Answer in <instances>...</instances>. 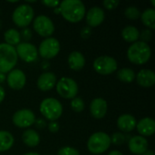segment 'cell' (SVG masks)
I'll use <instances>...</instances> for the list:
<instances>
[{"label":"cell","instance_id":"34","mask_svg":"<svg viewBox=\"0 0 155 155\" xmlns=\"http://www.w3.org/2000/svg\"><path fill=\"white\" fill-rule=\"evenodd\" d=\"M20 36H21V38H23L25 40L24 42H28L32 38V36H33V34H32L31 29L30 28H27V27L22 29V31L20 33Z\"/></svg>","mask_w":155,"mask_h":155},{"label":"cell","instance_id":"10","mask_svg":"<svg viewBox=\"0 0 155 155\" xmlns=\"http://www.w3.org/2000/svg\"><path fill=\"white\" fill-rule=\"evenodd\" d=\"M37 51L40 56L44 59H52L58 54L60 51V43L54 37L45 38L41 42Z\"/></svg>","mask_w":155,"mask_h":155},{"label":"cell","instance_id":"36","mask_svg":"<svg viewBox=\"0 0 155 155\" xmlns=\"http://www.w3.org/2000/svg\"><path fill=\"white\" fill-rule=\"evenodd\" d=\"M48 130H49V132L50 133H53V134H55V133H57L58 131H59V128H60V126H59V124L56 122V121H53V122H50L49 124H48Z\"/></svg>","mask_w":155,"mask_h":155},{"label":"cell","instance_id":"14","mask_svg":"<svg viewBox=\"0 0 155 155\" xmlns=\"http://www.w3.org/2000/svg\"><path fill=\"white\" fill-rule=\"evenodd\" d=\"M148 141L141 135L133 136L128 142V148L133 154L143 155L148 151Z\"/></svg>","mask_w":155,"mask_h":155},{"label":"cell","instance_id":"23","mask_svg":"<svg viewBox=\"0 0 155 155\" xmlns=\"http://www.w3.org/2000/svg\"><path fill=\"white\" fill-rule=\"evenodd\" d=\"M140 36V31L134 25H127L122 30V37L125 42L135 43Z\"/></svg>","mask_w":155,"mask_h":155},{"label":"cell","instance_id":"27","mask_svg":"<svg viewBox=\"0 0 155 155\" xmlns=\"http://www.w3.org/2000/svg\"><path fill=\"white\" fill-rule=\"evenodd\" d=\"M117 78L123 83L130 84L135 79V73L131 68H122L117 72Z\"/></svg>","mask_w":155,"mask_h":155},{"label":"cell","instance_id":"35","mask_svg":"<svg viewBox=\"0 0 155 155\" xmlns=\"http://www.w3.org/2000/svg\"><path fill=\"white\" fill-rule=\"evenodd\" d=\"M42 4L46 5L47 7L55 8V7L59 6L60 1H58V0H44V1H42Z\"/></svg>","mask_w":155,"mask_h":155},{"label":"cell","instance_id":"1","mask_svg":"<svg viewBox=\"0 0 155 155\" xmlns=\"http://www.w3.org/2000/svg\"><path fill=\"white\" fill-rule=\"evenodd\" d=\"M60 14L69 23H79L85 16L84 4L80 0H64L59 5Z\"/></svg>","mask_w":155,"mask_h":155},{"label":"cell","instance_id":"22","mask_svg":"<svg viewBox=\"0 0 155 155\" xmlns=\"http://www.w3.org/2000/svg\"><path fill=\"white\" fill-rule=\"evenodd\" d=\"M22 141L28 147H35L40 143V135L36 131L27 129L22 134Z\"/></svg>","mask_w":155,"mask_h":155},{"label":"cell","instance_id":"7","mask_svg":"<svg viewBox=\"0 0 155 155\" xmlns=\"http://www.w3.org/2000/svg\"><path fill=\"white\" fill-rule=\"evenodd\" d=\"M57 94L64 99H74L78 94L77 83L70 77H62L55 84Z\"/></svg>","mask_w":155,"mask_h":155},{"label":"cell","instance_id":"2","mask_svg":"<svg viewBox=\"0 0 155 155\" xmlns=\"http://www.w3.org/2000/svg\"><path fill=\"white\" fill-rule=\"evenodd\" d=\"M152 55V50L148 44L137 41L133 43L127 50V58L132 64L141 65L146 64Z\"/></svg>","mask_w":155,"mask_h":155},{"label":"cell","instance_id":"15","mask_svg":"<svg viewBox=\"0 0 155 155\" xmlns=\"http://www.w3.org/2000/svg\"><path fill=\"white\" fill-rule=\"evenodd\" d=\"M104 11L99 6H93L85 14L86 23L90 27H96L100 25L104 22Z\"/></svg>","mask_w":155,"mask_h":155},{"label":"cell","instance_id":"39","mask_svg":"<svg viewBox=\"0 0 155 155\" xmlns=\"http://www.w3.org/2000/svg\"><path fill=\"white\" fill-rule=\"evenodd\" d=\"M5 89L0 85V104L4 101L5 99Z\"/></svg>","mask_w":155,"mask_h":155},{"label":"cell","instance_id":"40","mask_svg":"<svg viewBox=\"0 0 155 155\" xmlns=\"http://www.w3.org/2000/svg\"><path fill=\"white\" fill-rule=\"evenodd\" d=\"M5 79H6V75H5V74L0 73V84L4 83V82L5 81Z\"/></svg>","mask_w":155,"mask_h":155},{"label":"cell","instance_id":"38","mask_svg":"<svg viewBox=\"0 0 155 155\" xmlns=\"http://www.w3.org/2000/svg\"><path fill=\"white\" fill-rule=\"evenodd\" d=\"M81 34H82V36L84 37V38L90 36V35H91V29H90V27H84V28L82 30Z\"/></svg>","mask_w":155,"mask_h":155},{"label":"cell","instance_id":"19","mask_svg":"<svg viewBox=\"0 0 155 155\" xmlns=\"http://www.w3.org/2000/svg\"><path fill=\"white\" fill-rule=\"evenodd\" d=\"M137 84L144 88H149L153 86L155 84V74L153 70L142 69L135 75Z\"/></svg>","mask_w":155,"mask_h":155},{"label":"cell","instance_id":"4","mask_svg":"<svg viewBox=\"0 0 155 155\" xmlns=\"http://www.w3.org/2000/svg\"><path fill=\"white\" fill-rule=\"evenodd\" d=\"M111 143V138L107 134L97 132L89 137L87 141V149L93 154H102L109 149Z\"/></svg>","mask_w":155,"mask_h":155},{"label":"cell","instance_id":"33","mask_svg":"<svg viewBox=\"0 0 155 155\" xmlns=\"http://www.w3.org/2000/svg\"><path fill=\"white\" fill-rule=\"evenodd\" d=\"M119 4H120V2L118 0H104L103 2L104 6L108 10L115 9L119 5Z\"/></svg>","mask_w":155,"mask_h":155},{"label":"cell","instance_id":"41","mask_svg":"<svg viewBox=\"0 0 155 155\" xmlns=\"http://www.w3.org/2000/svg\"><path fill=\"white\" fill-rule=\"evenodd\" d=\"M107 155H124L121 152H119V151H116V150H114V151H112V152H110Z\"/></svg>","mask_w":155,"mask_h":155},{"label":"cell","instance_id":"24","mask_svg":"<svg viewBox=\"0 0 155 155\" xmlns=\"http://www.w3.org/2000/svg\"><path fill=\"white\" fill-rule=\"evenodd\" d=\"M4 39L5 41V44L11 45V46H16L18 44L21 43V36L20 32L17 31L15 28L7 29L4 34Z\"/></svg>","mask_w":155,"mask_h":155},{"label":"cell","instance_id":"16","mask_svg":"<svg viewBox=\"0 0 155 155\" xmlns=\"http://www.w3.org/2000/svg\"><path fill=\"white\" fill-rule=\"evenodd\" d=\"M108 109L107 102L101 97L94 98L90 104V113L95 119H102L106 115Z\"/></svg>","mask_w":155,"mask_h":155},{"label":"cell","instance_id":"21","mask_svg":"<svg viewBox=\"0 0 155 155\" xmlns=\"http://www.w3.org/2000/svg\"><path fill=\"white\" fill-rule=\"evenodd\" d=\"M68 65L73 71L82 70L85 65L84 55L78 51H73L68 55Z\"/></svg>","mask_w":155,"mask_h":155},{"label":"cell","instance_id":"29","mask_svg":"<svg viewBox=\"0 0 155 155\" xmlns=\"http://www.w3.org/2000/svg\"><path fill=\"white\" fill-rule=\"evenodd\" d=\"M71 108L75 113H81L84 109V102L80 97H74L71 101Z\"/></svg>","mask_w":155,"mask_h":155},{"label":"cell","instance_id":"42","mask_svg":"<svg viewBox=\"0 0 155 155\" xmlns=\"http://www.w3.org/2000/svg\"><path fill=\"white\" fill-rule=\"evenodd\" d=\"M54 12L55 13V14H60V8H59V6H57V7H55V8H54Z\"/></svg>","mask_w":155,"mask_h":155},{"label":"cell","instance_id":"5","mask_svg":"<svg viewBox=\"0 0 155 155\" xmlns=\"http://www.w3.org/2000/svg\"><path fill=\"white\" fill-rule=\"evenodd\" d=\"M39 110L45 118H46L50 122H53L56 121L62 116L63 105L57 99L48 97L41 102Z\"/></svg>","mask_w":155,"mask_h":155},{"label":"cell","instance_id":"3","mask_svg":"<svg viewBox=\"0 0 155 155\" xmlns=\"http://www.w3.org/2000/svg\"><path fill=\"white\" fill-rule=\"evenodd\" d=\"M18 56L15 47L5 43L0 44V73H9L16 65Z\"/></svg>","mask_w":155,"mask_h":155},{"label":"cell","instance_id":"9","mask_svg":"<svg viewBox=\"0 0 155 155\" xmlns=\"http://www.w3.org/2000/svg\"><path fill=\"white\" fill-rule=\"evenodd\" d=\"M33 29L42 37H51L54 32V25L53 21L46 15H40L33 21Z\"/></svg>","mask_w":155,"mask_h":155},{"label":"cell","instance_id":"43","mask_svg":"<svg viewBox=\"0 0 155 155\" xmlns=\"http://www.w3.org/2000/svg\"><path fill=\"white\" fill-rule=\"evenodd\" d=\"M24 155H40L39 153H35V152H30V153H25Z\"/></svg>","mask_w":155,"mask_h":155},{"label":"cell","instance_id":"45","mask_svg":"<svg viewBox=\"0 0 155 155\" xmlns=\"http://www.w3.org/2000/svg\"><path fill=\"white\" fill-rule=\"evenodd\" d=\"M152 5H153V6L154 7V6H155V1H154V0H153V1H152Z\"/></svg>","mask_w":155,"mask_h":155},{"label":"cell","instance_id":"25","mask_svg":"<svg viewBox=\"0 0 155 155\" xmlns=\"http://www.w3.org/2000/svg\"><path fill=\"white\" fill-rule=\"evenodd\" d=\"M141 19L143 24L148 29L155 28V10L153 8H147L141 14Z\"/></svg>","mask_w":155,"mask_h":155},{"label":"cell","instance_id":"6","mask_svg":"<svg viewBox=\"0 0 155 155\" xmlns=\"http://www.w3.org/2000/svg\"><path fill=\"white\" fill-rule=\"evenodd\" d=\"M35 11L30 5L22 4L18 5L13 12L12 20L15 25L21 28L27 27L33 21Z\"/></svg>","mask_w":155,"mask_h":155},{"label":"cell","instance_id":"31","mask_svg":"<svg viewBox=\"0 0 155 155\" xmlns=\"http://www.w3.org/2000/svg\"><path fill=\"white\" fill-rule=\"evenodd\" d=\"M57 155H80L79 152L71 146H64L59 149Z\"/></svg>","mask_w":155,"mask_h":155},{"label":"cell","instance_id":"11","mask_svg":"<svg viewBox=\"0 0 155 155\" xmlns=\"http://www.w3.org/2000/svg\"><path fill=\"white\" fill-rule=\"evenodd\" d=\"M15 51L18 58L25 63H33L38 56L37 48L29 42H21L16 45Z\"/></svg>","mask_w":155,"mask_h":155},{"label":"cell","instance_id":"28","mask_svg":"<svg viewBox=\"0 0 155 155\" xmlns=\"http://www.w3.org/2000/svg\"><path fill=\"white\" fill-rule=\"evenodd\" d=\"M124 15L128 19L136 20L141 16V11L136 6H128L124 10Z\"/></svg>","mask_w":155,"mask_h":155},{"label":"cell","instance_id":"12","mask_svg":"<svg viewBox=\"0 0 155 155\" xmlns=\"http://www.w3.org/2000/svg\"><path fill=\"white\" fill-rule=\"evenodd\" d=\"M35 115L30 109H20L12 117L13 124L18 128H28L35 124Z\"/></svg>","mask_w":155,"mask_h":155},{"label":"cell","instance_id":"13","mask_svg":"<svg viewBox=\"0 0 155 155\" xmlns=\"http://www.w3.org/2000/svg\"><path fill=\"white\" fill-rule=\"evenodd\" d=\"M8 86L13 90H21L25 87L26 83V76L20 69H13L10 71L5 79Z\"/></svg>","mask_w":155,"mask_h":155},{"label":"cell","instance_id":"18","mask_svg":"<svg viewBox=\"0 0 155 155\" xmlns=\"http://www.w3.org/2000/svg\"><path fill=\"white\" fill-rule=\"evenodd\" d=\"M137 132L143 137L152 136L155 133V122L153 119L150 117H145L141 119L137 124L136 127Z\"/></svg>","mask_w":155,"mask_h":155},{"label":"cell","instance_id":"20","mask_svg":"<svg viewBox=\"0 0 155 155\" xmlns=\"http://www.w3.org/2000/svg\"><path fill=\"white\" fill-rule=\"evenodd\" d=\"M136 119L129 114H122L117 119V127L124 133H131L136 127Z\"/></svg>","mask_w":155,"mask_h":155},{"label":"cell","instance_id":"17","mask_svg":"<svg viewBox=\"0 0 155 155\" xmlns=\"http://www.w3.org/2000/svg\"><path fill=\"white\" fill-rule=\"evenodd\" d=\"M56 82H57V79L54 73L45 72L39 75L36 84L39 90L43 92H47V91L52 90L55 86Z\"/></svg>","mask_w":155,"mask_h":155},{"label":"cell","instance_id":"37","mask_svg":"<svg viewBox=\"0 0 155 155\" xmlns=\"http://www.w3.org/2000/svg\"><path fill=\"white\" fill-rule=\"evenodd\" d=\"M35 124L36 127H37V128H39V129H43V128H45V127L46 126V124H45V122L43 119L35 120Z\"/></svg>","mask_w":155,"mask_h":155},{"label":"cell","instance_id":"30","mask_svg":"<svg viewBox=\"0 0 155 155\" xmlns=\"http://www.w3.org/2000/svg\"><path fill=\"white\" fill-rule=\"evenodd\" d=\"M110 138H111V143H113L114 144L118 145V146L124 144L126 141V136L121 132L113 134V135L110 136Z\"/></svg>","mask_w":155,"mask_h":155},{"label":"cell","instance_id":"26","mask_svg":"<svg viewBox=\"0 0 155 155\" xmlns=\"http://www.w3.org/2000/svg\"><path fill=\"white\" fill-rule=\"evenodd\" d=\"M15 143L14 136L7 131H0V152L8 151Z\"/></svg>","mask_w":155,"mask_h":155},{"label":"cell","instance_id":"44","mask_svg":"<svg viewBox=\"0 0 155 155\" xmlns=\"http://www.w3.org/2000/svg\"><path fill=\"white\" fill-rule=\"evenodd\" d=\"M143 155H154V153H153V151H149V150H148Z\"/></svg>","mask_w":155,"mask_h":155},{"label":"cell","instance_id":"8","mask_svg":"<svg viewBox=\"0 0 155 155\" xmlns=\"http://www.w3.org/2000/svg\"><path fill=\"white\" fill-rule=\"evenodd\" d=\"M94 69L96 73L102 75H108L117 70V61L109 55H101L97 57L93 64Z\"/></svg>","mask_w":155,"mask_h":155},{"label":"cell","instance_id":"32","mask_svg":"<svg viewBox=\"0 0 155 155\" xmlns=\"http://www.w3.org/2000/svg\"><path fill=\"white\" fill-rule=\"evenodd\" d=\"M152 36H153L152 31L150 29L146 28V29H143V31H141L139 38H141V41L142 42H144V43L147 44L152 39Z\"/></svg>","mask_w":155,"mask_h":155}]
</instances>
